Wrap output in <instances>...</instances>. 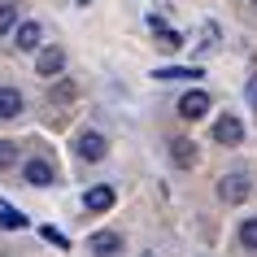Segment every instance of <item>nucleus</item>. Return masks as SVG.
<instances>
[{
	"instance_id": "nucleus-3",
	"label": "nucleus",
	"mask_w": 257,
	"mask_h": 257,
	"mask_svg": "<svg viewBox=\"0 0 257 257\" xmlns=\"http://www.w3.org/2000/svg\"><path fill=\"white\" fill-rule=\"evenodd\" d=\"M22 175H27L31 188H53V183H57V170H53L48 157H31V162L22 166Z\"/></svg>"
},
{
	"instance_id": "nucleus-22",
	"label": "nucleus",
	"mask_w": 257,
	"mask_h": 257,
	"mask_svg": "<svg viewBox=\"0 0 257 257\" xmlns=\"http://www.w3.org/2000/svg\"><path fill=\"white\" fill-rule=\"evenodd\" d=\"M144 257H153V253H144Z\"/></svg>"
},
{
	"instance_id": "nucleus-7",
	"label": "nucleus",
	"mask_w": 257,
	"mask_h": 257,
	"mask_svg": "<svg viewBox=\"0 0 257 257\" xmlns=\"http://www.w3.org/2000/svg\"><path fill=\"white\" fill-rule=\"evenodd\" d=\"M14 40H18V48H22V53H35V48H40V40H44L40 22H18V27H14Z\"/></svg>"
},
{
	"instance_id": "nucleus-21",
	"label": "nucleus",
	"mask_w": 257,
	"mask_h": 257,
	"mask_svg": "<svg viewBox=\"0 0 257 257\" xmlns=\"http://www.w3.org/2000/svg\"><path fill=\"white\" fill-rule=\"evenodd\" d=\"M248 105H253V109H257V79H253V83H248Z\"/></svg>"
},
{
	"instance_id": "nucleus-19",
	"label": "nucleus",
	"mask_w": 257,
	"mask_h": 257,
	"mask_svg": "<svg viewBox=\"0 0 257 257\" xmlns=\"http://www.w3.org/2000/svg\"><path fill=\"white\" fill-rule=\"evenodd\" d=\"M44 240H53L57 248H70V240H66V235H61V231H53V227H44Z\"/></svg>"
},
{
	"instance_id": "nucleus-8",
	"label": "nucleus",
	"mask_w": 257,
	"mask_h": 257,
	"mask_svg": "<svg viewBox=\"0 0 257 257\" xmlns=\"http://www.w3.org/2000/svg\"><path fill=\"white\" fill-rule=\"evenodd\" d=\"M92 253L96 257H118L122 253V235L118 231H96L92 235Z\"/></svg>"
},
{
	"instance_id": "nucleus-13",
	"label": "nucleus",
	"mask_w": 257,
	"mask_h": 257,
	"mask_svg": "<svg viewBox=\"0 0 257 257\" xmlns=\"http://www.w3.org/2000/svg\"><path fill=\"white\" fill-rule=\"evenodd\" d=\"M157 79H192V83H196V79H201V70H196V66H170V70H157Z\"/></svg>"
},
{
	"instance_id": "nucleus-2",
	"label": "nucleus",
	"mask_w": 257,
	"mask_h": 257,
	"mask_svg": "<svg viewBox=\"0 0 257 257\" xmlns=\"http://www.w3.org/2000/svg\"><path fill=\"white\" fill-rule=\"evenodd\" d=\"M214 140L218 144H244V118H235V113H222V118H214Z\"/></svg>"
},
{
	"instance_id": "nucleus-12",
	"label": "nucleus",
	"mask_w": 257,
	"mask_h": 257,
	"mask_svg": "<svg viewBox=\"0 0 257 257\" xmlns=\"http://www.w3.org/2000/svg\"><path fill=\"white\" fill-rule=\"evenodd\" d=\"M0 227H5V231H22V227H27V218L18 214V209H9V205H0Z\"/></svg>"
},
{
	"instance_id": "nucleus-9",
	"label": "nucleus",
	"mask_w": 257,
	"mask_h": 257,
	"mask_svg": "<svg viewBox=\"0 0 257 257\" xmlns=\"http://www.w3.org/2000/svg\"><path fill=\"white\" fill-rule=\"evenodd\" d=\"M170 162H175L179 170H192V166H196V144H192V140H175V144H170Z\"/></svg>"
},
{
	"instance_id": "nucleus-6",
	"label": "nucleus",
	"mask_w": 257,
	"mask_h": 257,
	"mask_svg": "<svg viewBox=\"0 0 257 257\" xmlns=\"http://www.w3.org/2000/svg\"><path fill=\"white\" fill-rule=\"evenodd\" d=\"M35 70H40L44 79L61 74V70H66V53H61V48H40V57H35Z\"/></svg>"
},
{
	"instance_id": "nucleus-16",
	"label": "nucleus",
	"mask_w": 257,
	"mask_h": 257,
	"mask_svg": "<svg viewBox=\"0 0 257 257\" xmlns=\"http://www.w3.org/2000/svg\"><path fill=\"white\" fill-rule=\"evenodd\" d=\"M240 244H244V248H257V218L240 222Z\"/></svg>"
},
{
	"instance_id": "nucleus-20",
	"label": "nucleus",
	"mask_w": 257,
	"mask_h": 257,
	"mask_svg": "<svg viewBox=\"0 0 257 257\" xmlns=\"http://www.w3.org/2000/svg\"><path fill=\"white\" fill-rule=\"evenodd\" d=\"M201 40H205V48H209V44H218V40H222V31H218V27H214V22H209V27H205V31H201Z\"/></svg>"
},
{
	"instance_id": "nucleus-15",
	"label": "nucleus",
	"mask_w": 257,
	"mask_h": 257,
	"mask_svg": "<svg viewBox=\"0 0 257 257\" xmlns=\"http://www.w3.org/2000/svg\"><path fill=\"white\" fill-rule=\"evenodd\" d=\"M157 44H162V48H166V53H175V48H183V35H179V31H157Z\"/></svg>"
},
{
	"instance_id": "nucleus-10",
	"label": "nucleus",
	"mask_w": 257,
	"mask_h": 257,
	"mask_svg": "<svg viewBox=\"0 0 257 257\" xmlns=\"http://www.w3.org/2000/svg\"><path fill=\"white\" fill-rule=\"evenodd\" d=\"M83 205L96 209V214H100V209H113V188H105V183H100V188H87L83 192Z\"/></svg>"
},
{
	"instance_id": "nucleus-11",
	"label": "nucleus",
	"mask_w": 257,
	"mask_h": 257,
	"mask_svg": "<svg viewBox=\"0 0 257 257\" xmlns=\"http://www.w3.org/2000/svg\"><path fill=\"white\" fill-rule=\"evenodd\" d=\"M22 113V92L18 87H0V118H18Z\"/></svg>"
},
{
	"instance_id": "nucleus-17",
	"label": "nucleus",
	"mask_w": 257,
	"mask_h": 257,
	"mask_svg": "<svg viewBox=\"0 0 257 257\" xmlns=\"http://www.w3.org/2000/svg\"><path fill=\"white\" fill-rule=\"evenodd\" d=\"M9 166H18V144L0 140V170H9Z\"/></svg>"
},
{
	"instance_id": "nucleus-14",
	"label": "nucleus",
	"mask_w": 257,
	"mask_h": 257,
	"mask_svg": "<svg viewBox=\"0 0 257 257\" xmlns=\"http://www.w3.org/2000/svg\"><path fill=\"white\" fill-rule=\"evenodd\" d=\"M14 27H18V5L5 0V5H0V35H5V31H14Z\"/></svg>"
},
{
	"instance_id": "nucleus-5",
	"label": "nucleus",
	"mask_w": 257,
	"mask_h": 257,
	"mask_svg": "<svg viewBox=\"0 0 257 257\" xmlns=\"http://www.w3.org/2000/svg\"><path fill=\"white\" fill-rule=\"evenodd\" d=\"M74 153H79L83 162H100V157L109 153V144H105V136H100V131H83V136L74 140Z\"/></svg>"
},
{
	"instance_id": "nucleus-4",
	"label": "nucleus",
	"mask_w": 257,
	"mask_h": 257,
	"mask_svg": "<svg viewBox=\"0 0 257 257\" xmlns=\"http://www.w3.org/2000/svg\"><path fill=\"white\" fill-rule=\"evenodd\" d=\"M248 192H253V179H248V175H240V170H235V175H227L222 183H218V196H222L227 205H240L244 196H248Z\"/></svg>"
},
{
	"instance_id": "nucleus-18",
	"label": "nucleus",
	"mask_w": 257,
	"mask_h": 257,
	"mask_svg": "<svg viewBox=\"0 0 257 257\" xmlns=\"http://www.w3.org/2000/svg\"><path fill=\"white\" fill-rule=\"evenodd\" d=\"M53 100H57V105H66V100H74V83H70V79H61V83L53 87Z\"/></svg>"
},
{
	"instance_id": "nucleus-1",
	"label": "nucleus",
	"mask_w": 257,
	"mask_h": 257,
	"mask_svg": "<svg viewBox=\"0 0 257 257\" xmlns=\"http://www.w3.org/2000/svg\"><path fill=\"white\" fill-rule=\"evenodd\" d=\"M205 113H209V92H205V87H192V92H183V100H179V118L201 122Z\"/></svg>"
}]
</instances>
